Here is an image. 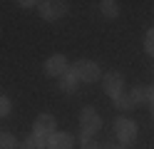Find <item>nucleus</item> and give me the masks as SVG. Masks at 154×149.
<instances>
[{
	"instance_id": "4468645a",
	"label": "nucleus",
	"mask_w": 154,
	"mask_h": 149,
	"mask_svg": "<svg viewBox=\"0 0 154 149\" xmlns=\"http://www.w3.org/2000/svg\"><path fill=\"white\" fill-rule=\"evenodd\" d=\"M17 142H15V137L10 132H0V149H13Z\"/></svg>"
},
{
	"instance_id": "20e7f679",
	"label": "nucleus",
	"mask_w": 154,
	"mask_h": 149,
	"mask_svg": "<svg viewBox=\"0 0 154 149\" xmlns=\"http://www.w3.org/2000/svg\"><path fill=\"white\" fill-rule=\"evenodd\" d=\"M37 10L45 20H57L67 13V3L65 0H42V3H37Z\"/></svg>"
},
{
	"instance_id": "f3484780",
	"label": "nucleus",
	"mask_w": 154,
	"mask_h": 149,
	"mask_svg": "<svg viewBox=\"0 0 154 149\" xmlns=\"http://www.w3.org/2000/svg\"><path fill=\"white\" fill-rule=\"evenodd\" d=\"M10 114V99L0 95V117H8Z\"/></svg>"
},
{
	"instance_id": "423d86ee",
	"label": "nucleus",
	"mask_w": 154,
	"mask_h": 149,
	"mask_svg": "<svg viewBox=\"0 0 154 149\" xmlns=\"http://www.w3.org/2000/svg\"><path fill=\"white\" fill-rule=\"evenodd\" d=\"M102 85H104V92H107L112 99L117 97L119 92H122V85H124V77L119 75V72H107L102 77Z\"/></svg>"
},
{
	"instance_id": "f8f14e48",
	"label": "nucleus",
	"mask_w": 154,
	"mask_h": 149,
	"mask_svg": "<svg viewBox=\"0 0 154 149\" xmlns=\"http://www.w3.org/2000/svg\"><path fill=\"white\" fill-rule=\"evenodd\" d=\"M114 104H117L119 109H134V102H132V95H124V92H119L117 97H114Z\"/></svg>"
},
{
	"instance_id": "0eeeda50",
	"label": "nucleus",
	"mask_w": 154,
	"mask_h": 149,
	"mask_svg": "<svg viewBox=\"0 0 154 149\" xmlns=\"http://www.w3.org/2000/svg\"><path fill=\"white\" fill-rule=\"evenodd\" d=\"M72 144H75V137L70 132H55L47 139V149H72Z\"/></svg>"
},
{
	"instance_id": "f257e3e1",
	"label": "nucleus",
	"mask_w": 154,
	"mask_h": 149,
	"mask_svg": "<svg viewBox=\"0 0 154 149\" xmlns=\"http://www.w3.org/2000/svg\"><path fill=\"white\" fill-rule=\"evenodd\" d=\"M72 70H75V75H77L80 82H97V77L102 75V70H100V65L94 60H77L72 65Z\"/></svg>"
},
{
	"instance_id": "1a4fd4ad",
	"label": "nucleus",
	"mask_w": 154,
	"mask_h": 149,
	"mask_svg": "<svg viewBox=\"0 0 154 149\" xmlns=\"http://www.w3.org/2000/svg\"><path fill=\"white\" fill-rule=\"evenodd\" d=\"M47 139H50V137L32 132L30 137L25 139V147H23V149H47Z\"/></svg>"
},
{
	"instance_id": "f03ea898",
	"label": "nucleus",
	"mask_w": 154,
	"mask_h": 149,
	"mask_svg": "<svg viewBox=\"0 0 154 149\" xmlns=\"http://www.w3.org/2000/svg\"><path fill=\"white\" fill-rule=\"evenodd\" d=\"M114 134H117L119 144L127 147V144H132L137 139V124L132 119H127V117H119V119H114Z\"/></svg>"
},
{
	"instance_id": "7ed1b4c3",
	"label": "nucleus",
	"mask_w": 154,
	"mask_h": 149,
	"mask_svg": "<svg viewBox=\"0 0 154 149\" xmlns=\"http://www.w3.org/2000/svg\"><path fill=\"white\" fill-rule=\"evenodd\" d=\"M80 127H82V134H97L100 127H102V117L97 114V109L92 107H85L80 112Z\"/></svg>"
},
{
	"instance_id": "aec40b11",
	"label": "nucleus",
	"mask_w": 154,
	"mask_h": 149,
	"mask_svg": "<svg viewBox=\"0 0 154 149\" xmlns=\"http://www.w3.org/2000/svg\"><path fill=\"white\" fill-rule=\"evenodd\" d=\"M152 119H154V104H152Z\"/></svg>"
},
{
	"instance_id": "39448f33",
	"label": "nucleus",
	"mask_w": 154,
	"mask_h": 149,
	"mask_svg": "<svg viewBox=\"0 0 154 149\" xmlns=\"http://www.w3.org/2000/svg\"><path fill=\"white\" fill-rule=\"evenodd\" d=\"M67 70H70V65H67L65 55H52V57H47V62H45V72L50 77H62Z\"/></svg>"
},
{
	"instance_id": "6ab92c4d",
	"label": "nucleus",
	"mask_w": 154,
	"mask_h": 149,
	"mask_svg": "<svg viewBox=\"0 0 154 149\" xmlns=\"http://www.w3.org/2000/svg\"><path fill=\"white\" fill-rule=\"evenodd\" d=\"M104 149H124V144H107Z\"/></svg>"
},
{
	"instance_id": "9b49d317",
	"label": "nucleus",
	"mask_w": 154,
	"mask_h": 149,
	"mask_svg": "<svg viewBox=\"0 0 154 149\" xmlns=\"http://www.w3.org/2000/svg\"><path fill=\"white\" fill-rule=\"evenodd\" d=\"M100 10H102L104 17H117V15H119V5L114 3V0H102V3H100Z\"/></svg>"
},
{
	"instance_id": "6e6552de",
	"label": "nucleus",
	"mask_w": 154,
	"mask_h": 149,
	"mask_svg": "<svg viewBox=\"0 0 154 149\" xmlns=\"http://www.w3.org/2000/svg\"><path fill=\"white\" fill-rule=\"evenodd\" d=\"M35 132L37 134H45V137H50L57 132V122H55V117L52 114H40L35 119Z\"/></svg>"
},
{
	"instance_id": "2eb2a0df",
	"label": "nucleus",
	"mask_w": 154,
	"mask_h": 149,
	"mask_svg": "<svg viewBox=\"0 0 154 149\" xmlns=\"http://www.w3.org/2000/svg\"><path fill=\"white\" fill-rule=\"evenodd\" d=\"M144 50L154 57V27L152 30H147V37H144Z\"/></svg>"
},
{
	"instance_id": "a211bd4d",
	"label": "nucleus",
	"mask_w": 154,
	"mask_h": 149,
	"mask_svg": "<svg viewBox=\"0 0 154 149\" xmlns=\"http://www.w3.org/2000/svg\"><path fill=\"white\" fill-rule=\"evenodd\" d=\"M17 5H23V8H32V5H37V3H32V0H23V3H17Z\"/></svg>"
},
{
	"instance_id": "9d476101",
	"label": "nucleus",
	"mask_w": 154,
	"mask_h": 149,
	"mask_svg": "<svg viewBox=\"0 0 154 149\" xmlns=\"http://www.w3.org/2000/svg\"><path fill=\"white\" fill-rule=\"evenodd\" d=\"M77 82H80V79H77L75 70L70 67V70H67V72L62 75V79H60V87H62V92H75V89H77Z\"/></svg>"
},
{
	"instance_id": "ddd939ff",
	"label": "nucleus",
	"mask_w": 154,
	"mask_h": 149,
	"mask_svg": "<svg viewBox=\"0 0 154 149\" xmlns=\"http://www.w3.org/2000/svg\"><path fill=\"white\" fill-rule=\"evenodd\" d=\"M129 95H132L134 107H137V104H144V102H149V99H147V87H134Z\"/></svg>"
},
{
	"instance_id": "dca6fc26",
	"label": "nucleus",
	"mask_w": 154,
	"mask_h": 149,
	"mask_svg": "<svg viewBox=\"0 0 154 149\" xmlns=\"http://www.w3.org/2000/svg\"><path fill=\"white\" fill-rule=\"evenodd\" d=\"M80 149H102V147L94 142L90 134H82V144H80Z\"/></svg>"
}]
</instances>
